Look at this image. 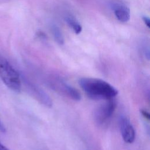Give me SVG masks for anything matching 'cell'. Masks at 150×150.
I'll list each match as a JSON object with an SVG mask.
<instances>
[{
  "mask_svg": "<svg viewBox=\"0 0 150 150\" xmlns=\"http://www.w3.org/2000/svg\"><path fill=\"white\" fill-rule=\"evenodd\" d=\"M51 87L65 96L74 101H79L81 99V94L79 91L73 86L67 83L60 78H54L50 80Z\"/></svg>",
  "mask_w": 150,
  "mask_h": 150,
  "instance_id": "obj_3",
  "label": "cell"
},
{
  "mask_svg": "<svg viewBox=\"0 0 150 150\" xmlns=\"http://www.w3.org/2000/svg\"><path fill=\"white\" fill-rule=\"evenodd\" d=\"M0 150H9L8 148L4 146L2 143L0 142Z\"/></svg>",
  "mask_w": 150,
  "mask_h": 150,
  "instance_id": "obj_11",
  "label": "cell"
},
{
  "mask_svg": "<svg viewBox=\"0 0 150 150\" xmlns=\"http://www.w3.org/2000/svg\"><path fill=\"white\" fill-rule=\"evenodd\" d=\"M51 29L56 42L59 45H63L64 43V38L59 28L56 25H53Z\"/></svg>",
  "mask_w": 150,
  "mask_h": 150,
  "instance_id": "obj_8",
  "label": "cell"
},
{
  "mask_svg": "<svg viewBox=\"0 0 150 150\" xmlns=\"http://www.w3.org/2000/svg\"><path fill=\"white\" fill-rule=\"evenodd\" d=\"M79 84L86 95L93 100L114 98L118 94V90L108 82L97 78L82 77Z\"/></svg>",
  "mask_w": 150,
  "mask_h": 150,
  "instance_id": "obj_1",
  "label": "cell"
},
{
  "mask_svg": "<svg viewBox=\"0 0 150 150\" xmlns=\"http://www.w3.org/2000/svg\"><path fill=\"white\" fill-rule=\"evenodd\" d=\"M116 108V102L114 98L107 100L99 105L94 111V118L98 124L105 122L113 114Z\"/></svg>",
  "mask_w": 150,
  "mask_h": 150,
  "instance_id": "obj_4",
  "label": "cell"
},
{
  "mask_svg": "<svg viewBox=\"0 0 150 150\" xmlns=\"http://www.w3.org/2000/svg\"><path fill=\"white\" fill-rule=\"evenodd\" d=\"M113 11L117 19L121 22H127L130 19L129 9L122 5L116 4L113 6Z\"/></svg>",
  "mask_w": 150,
  "mask_h": 150,
  "instance_id": "obj_6",
  "label": "cell"
},
{
  "mask_svg": "<svg viewBox=\"0 0 150 150\" xmlns=\"http://www.w3.org/2000/svg\"><path fill=\"white\" fill-rule=\"evenodd\" d=\"M142 20L144 22L145 24L146 25V26L148 28H149V25H150L149 18L147 16H142Z\"/></svg>",
  "mask_w": 150,
  "mask_h": 150,
  "instance_id": "obj_10",
  "label": "cell"
},
{
  "mask_svg": "<svg viewBox=\"0 0 150 150\" xmlns=\"http://www.w3.org/2000/svg\"><path fill=\"white\" fill-rule=\"evenodd\" d=\"M141 114L143 115V117L146 118V120H149V118H150V114L148 112V111H147L146 110H141Z\"/></svg>",
  "mask_w": 150,
  "mask_h": 150,
  "instance_id": "obj_9",
  "label": "cell"
},
{
  "mask_svg": "<svg viewBox=\"0 0 150 150\" xmlns=\"http://www.w3.org/2000/svg\"><path fill=\"white\" fill-rule=\"evenodd\" d=\"M65 21L67 25L74 30L76 34H79L82 30V27L81 25L73 17L67 16L65 18Z\"/></svg>",
  "mask_w": 150,
  "mask_h": 150,
  "instance_id": "obj_7",
  "label": "cell"
},
{
  "mask_svg": "<svg viewBox=\"0 0 150 150\" xmlns=\"http://www.w3.org/2000/svg\"><path fill=\"white\" fill-rule=\"evenodd\" d=\"M120 129L123 140L128 144L132 143L135 138V129L129 120L125 117L120 119Z\"/></svg>",
  "mask_w": 150,
  "mask_h": 150,
  "instance_id": "obj_5",
  "label": "cell"
},
{
  "mask_svg": "<svg viewBox=\"0 0 150 150\" xmlns=\"http://www.w3.org/2000/svg\"><path fill=\"white\" fill-rule=\"evenodd\" d=\"M0 78L8 88L15 92L20 91L21 81L18 72L2 56H0Z\"/></svg>",
  "mask_w": 150,
  "mask_h": 150,
  "instance_id": "obj_2",
  "label": "cell"
}]
</instances>
